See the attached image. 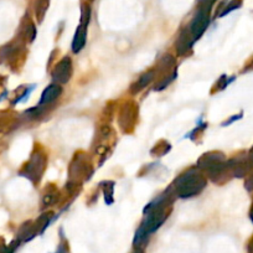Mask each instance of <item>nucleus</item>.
Here are the masks:
<instances>
[{
  "instance_id": "1",
  "label": "nucleus",
  "mask_w": 253,
  "mask_h": 253,
  "mask_svg": "<svg viewBox=\"0 0 253 253\" xmlns=\"http://www.w3.org/2000/svg\"><path fill=\"white\" fill-rule=\"evenodd\" d=\"M48 4H50V0H38L36 1V16L39 19H42L45 15L46 10L48 8Z\"/></svg>"
},
{
  "instance_id": "2",
  "label": "nucleus",
  "mask_w": 253,
  "mask_h": 253,
  "mask_svg": "<svg viewBox=\"0 0 253 253\" xmlns=\"http://www.w3.org/2000/svg\"><path fill=\"white\" fill-rule=\"evenodd\" d=\"M242 1L243 0H231L230 3H227V5L225 6V9L222 10V13L220 14V16L226 15V14L231 13L232 10H236V9L241 8V5H242Z\"/></svg>"
},
{
  "instance_id": "3",
  "label": "nucleus",
  "mask_w": 253,
  "mask_h": 253,
  "mask_svg": "<svg viewBox=\"0 0 253 253\" xmlns=\"http://www.w3.org/2000/svg\"><path fill=\"white\" fill-rule=\"evenodd\" d=\"M215 1L216 0H199V3H200L201 5H206V6H211Z\"/></svg>"
},
{
  "instance_id": "4",
  "label": "nucleus",
  "mask_w": 253,
  "mask_h": 253,
  "mask_svg": "<svg viewBox=\"0 0 253 253\" xmlns=\"http://www.w3.org/2000/svg\"><path fill=\"white\" fill-rule=\"evenodd\" d=\"M88 1H93V0H88Z\"/></svg>"
}]
</instances>
